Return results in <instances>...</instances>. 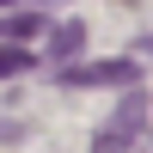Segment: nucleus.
Returning <instances> with one entry per match:
<instances>
[{
    "label": "nucleus",
    "instance_id": "5",
    "mask_svg": "<svg viewBox=\"0 0 153 153\" xmlns=\"http://www.w3.org/2000/svg\"><path fill=\"white\" fill-rule=\"evenodd\" d=\"M37 55H25L19 43H0V80H12V74H31Z\"/></svg>",
    "mask_w": 153,
    "mask_h": 153
},
{
    "label": "nucleus",
    "instance_id": "1",
    "mask_svg": "<svg viewBox=\"0 0 153 153\" xmlns=\"http://www.w3.org/2000/svg\"><path fill=\"white\" fill-rule=\"evenodd\" d=\"M141 129H147V98H141V92H129L117 110H110V123L98 129L92 153H129L135 141H141Z\"/></svg>",
    "mask_w": 153,
    "mask_h": 153
},
{
    "label": "nucleus",
    "instance_id": "2",
    "mask_svg": "<svg viewBox=\"0 0 153 153\" xmlns=\"http://www.w3.org/2000/svg\"><path fill=\"white\" fill-rule=\"evenodd\" d=\"M141 61H86V68H61V86H135Z\"/></svg>",
    "mask_w": 153,
    "mask_h": 153
},
{
    "label": "nucleus",
    "instance_id": "3",
    "mask_svg": "<svg viewBox=\"0 0 153 153\" xmlns=\"http://www.w3.org/2000/svg\"><path fill=\"white\" fill-rule=\"evenodd\" d=\"M80 49H86V25H80V19H68V25L49 31V61H55V68H74Z\"/></svg>",
    "mask_w": 153,
    "mask_h": 153
},
{
    "label": "nucleus",
    "instance_id": "6",
    "mask_svg": "<svg viewBox=\"0 0 153 153\" xmlns=\"http://www.w3.org/2000/svg\"><path fill=\"white\" fill-rule=\"evenodd\" d=\"M0 6H6V0H0Z\"/></svg>",
    "mask_w": 153,
    "mask_h": 153
},
{
    "label": "nucleus",
    "instance_id": "4",
    "mask_svg": "<svg viewBox=\"0 0 153 153\" xmlns=\"http://www.w3.org/2000/svg\"><path fill=\"white\" fill-rule=\"evenodd\" d=\"M43 31V12H6V19H0V37H6V43H25V37H37Z\"/></svg>",
    "mask_w": 153,
    "mask_h": 153
},
{
    "label": "nucleus",
    "instance_id": "7",
    "mask_svg": "<svg viewBox=\"0 0 153 153\" xmlns=\"http://www.w3.org/2000/svg\"><path fill=\"white\" fill-rule=\"evenodd\" d=\"M147 49H153V43H147Z\"/></svg>",
    "mask_w": 153,
    "mask_h": 153
}]
</instances>
